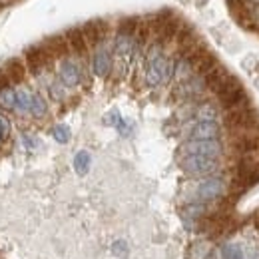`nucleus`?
I'll use <instances>...</instances> for the list:
<instances>
[{"label": "nucleus", "mask_w": 259, "mask_h": 259, "mask_svg": "<svg viewBox=\"0 0 259 259\" xmlns=\"http://www.w3.org/2000/svg\"><path fill=\"white\" fill-rule=\"evenodd\" d=\"M220 249H222V251H220V253H222V259H245L243 247H241L239 243H235V241H227Z\"/></svg>", "instance_id": "obj_14"}, {"label": "nucleus", "mask_w": 259, "mask_h": 259, "mask_svg": "<svg viewBox=\"0 0 259 259\" xmlns=\"http://www.w3.org/2000/svg\"><path fill=\"white\" fill-rule=\"evenodd\" d=\"M134 46H136V34L124 32V30H118L114 36V44H112V50L118 58H128L134 54Z\"/></svg>", "instance_id": "obj_8"}, {"label": "nucleus", "mask_w": 259, "mask_h": 259, "mask_svg": "<svg viewBox=\"0 0 259 259\" xmlns=\"http://www.w3.org/2000/svg\"><path fill=\"white\" fill-rule=\"evenodd\" d=\"M180 167L192 176V178H211L222 169L220 160H211V158H201V156H184L180 160Z\"/></svg>", "instance_id": "obj_3"}, {"label": "nucleus", "mask_w": 259, "mask_h": 259, "mask_svg": "<svg viewBox=\"0 0 259 259\" xmlns=\"http://www.w3.org/2000/svg\"><path fill=\"white\" fill-rule=\"evenodd\" d=\"M120 120H122V116H120V112H116V110H112L110 114L104 116V124H106V126H114V128H116V126L120 124Z\"/></svg>", "instance_id": "obj_20"}, {"label": "nucleus", "mask_w": 259, "mask_h": 259, "mask_svg": "<svg viewBox=\"0 0 259 259\" xmlns=\"http://www.w3.org/2000/svg\"><path fill=\"white\" fill-rule=\"evenodd\" d=\"M194 122H218L220 120V106L213 102H201L192 112Z\"/></svg>", "instance_id": "obj_10"}, {"label": "nucleus", "mask_w": 259, "mask_h": 259, "mask_svg": "<svg viewBox=\"0 0 259 259\" xmlns=\"http://www.w3.org/2000/svg\"><path fill=\"white\" fill-rule=\"evenodd\" d=\"M6 86H10V80H8L6 72H4V70H0V88H6Z\"/></svg>", "instance_id": "obj_25"}, {"label": "nucleus", "mask_w": 259, "mask_h": 259, "mask_svg": "<svg viewBox=\"0 0 259 259\" xmlns=\"http://www.w3.org/2000/svg\"><path fill=\"white\" fill-rule=\"evenodd\" d=\"M112 68H114V50L108 46V40H104L94 48L92 72L98 78H108L112 74Z\"/></svg>", "instance_id": "obj_5"}, {"label": "nucleus", "mask_w": 259, "mask_h": 259, "mask_svg": "<svg viewBox=\"0 0 259 259\" xmlns=\"http://www.w3.org/2000/svg\"><path fill=\"white\" fill-rule=\"evenodd\" d=\"M10 136V120L0 114V142H6Z\"/></svg>", "instance_id": "obj_19"}, {"label": "nucleus", "mask_w": 259, "mask_h": 259, "mask_svg": "<svg viewBox=\"0 0 259 259\" xmlns=\"http://www.w3.org/2000/svg\"><path fill=\"white\" fill-rule=\"evenodd\" d=\"M48 114V102L44 100V96L40 94V92H36L32 94V106H30V116L36 118V120H40V118H44Z\"/></svg>", "instance_id": "obj_13"}, {"label": "nucleus", "mask_w": 259, "mask_h": 259, "mask_svg": "<svg viewBox=\"0 0 259 259\" xmlns=\"http://www.w3.org/2000/svg\"><path fill=\"white\" fill-rule=\"evenodd\" d=\"M66 40H68V46H70V52H74L78 58H86L88 56V50H90V46L86 44V38H84V34H82V28H68L66 30Z\"/></svg>", "instance_id": "obj_9"}, {"label": "nucleus", "mask_w": 259, "mask_h": 259, "mask_svg": "<svg viewBox=\"0 0 259 259\" xmlns=\"http://www.w3.org/2000/svg\"><path fill=\"white\" fill-rule=\"evenodd\" d=\"M247 2H249V4H255V6L259 4V0H247Z\"/></svg>", "instance_id": "obj_26"}, {"label": "nucleus", "mask_w": 259, "mask_h": 259, "mask_svg": "<svg viewBox=\"0 0 259 259\" xmlns=\"http://www.w3.org/2000/svg\"><path fill=\"white\" fill-rule=\"evenodd\" d=\"M66 86L58 80V82H50L48 84V92H50V96H52V100L54 102H62L66 98Z\"/></svg>", "instance_id": "obj_18"}, {"label": "nucleus", "mask_w": 259, "mask_h": 259, "mask_svg": "<svg viewBox=\"0 0 259 259\" xmlns=\"http://www.w3.org/2000/svg\"><path fill=\"white\" fill-rule=\"evenodd\" d=\"M16 108V90H12V86L0 88V110L12 112Z\"/></svg>", "instance_id": "obj_15"}, {"label": "nucleus", "mask_w": 259, "mask_h": 259, "mask_svg": "<svg viewBox=\"0 0 259 259\" xmlns=\"http://www.w3.org/2000/svg\"><path fill=\"white\" fill-rule=\"evenodd\" d=\"M116 130H118L122 136H128V134H130V124L126 122V120H124V118H122V120H120V124L116 126Z\"/></svg>", "instance_id": "obj_24"}, {"label": "nucleus", "mask_w": 259, "mask_h": 259, "mask_svg": "<svg viewBox=\"0 0 259 259\" xmlns=\"http://www.w3.org/2000/svg\"><path fill=\"white\" fill-rule=\"evenodd\" d=\"M30 106H32V94L26 88H20L16 92V108H14V112L20 114V116H26V114H30Z\"/></svg>", "instance_id": "obj_12"}, {"label": "nucleus", "mask_w": 259, "mask_h": 259, "mask_svg": "<svg viewBox=\"0 0 259 259\" xmlns=\"http://www.w3.org/2000/svg\"><path fill=\"white\" fill-rule=\"evenodd\" d=\"M174 68H176V58L169 56H158L154 60H146V86L158 88L160 84H165L174 78Z\"/></svg>", "instance_id": "obj_2"}, {"label": "nucleus", "mask_w": 259, "mask_h": 259, "mask_svg": "<svg viewBox=\"0 0 259 259\" xmlns=\"http://www.w3.org/2000/svg\"><path fill=\"white\" fill-rule=\"evenodd\" d=\"M4 72H6V76H8V80H10V84H20V82H24V78H26V64H24V60L22 58H10L4 68H2Z\"/></svg>", "instance_id": "obj_11"}, {"label": "nucleus", "mask_w": 259, "mask_h": 259, "mask_svg": "<svg viewBox=\"0 0 259 259\" xmlns=\"http://www.w3.org/2000/svg\"><path fill=\"white\" fill-rule=\"evenodd\" d=\"M112 249H114V253L116 255H120V257H126L130 251H128V243L126 241H116L114 245H112Z\"/></svg>", "instance_id": "obj_22"}, {"label": "nucleus", "mask_w": 259, "mask_h": 259, "mask_svg": "<svg viewBox=\"0 0 259 259\" xmlns=\"http://www.w3.org/2000/svg\"><path fill=\"white\" fill-rule=\"evenodd\" d=\"M222 126L218 122H194L188 130V140H220Z\"/></svg>", "instance_id": "obj_7"}, {"label": "nucleus", "mask_w": 259, "mask_h": 259, "mask_svg": "<svg viewBox=\"0 0 259 259\" xmlns=\"http://www.w3.org/2000/svg\"><path fill=\"white\" fill-rule=\"evenodd\" d=\"M243 251H245V259H259V247H255V245H251Z\"/></svg>", "instance_id": "obj_23"}, {"label": "nucleus", "mask_w": 259, "mask_h": 259, "mask_svg": "<svg viewBox=\"0 0 259 259\" xmlns=\"http://www.w3.org/2000/svg\"><path fill=\"white\" fill-rule=\"evenodd\" d=\"M50 134H52V138H54L58 144H68V142H70V138H72V132H70V128L64 126V124L54 126Z\"/></svg>", "instance_id": "obj_17"}, {"label": "nucleus", "mask_w": 259, "mask_h": 259, "mask_svg": "<svg viewBox=\"0 0 259 259\" xmlns=\"http://www.w3.org/2000/svg\"><path fill=\"white\" fill-rule=\"evenodd\" d=\"M229 194V186L222 176H211V178H203L197 182L194 190V201L201 203H213V201H222Z\"/></svg>", "instance_id": "obj_1"}, {"label": "nucleus", "mask_w": 259, "mask_h": 259, "mask_svg": "<svg viewBox=\"0 0 259 259\" xmlns=\"http://www.w3.org/2000/svg\"><path fill=\"white\" fill-rule=\"evenodd\" d=\"M90 163H92V158H90V154L86 150H82V152H78L74 156V169H76L78 176H86L88 169H90Z\"/></svg>", "instance_id": "obj_16"}, {"label": "nucleus", "mask_w": 259, "mask_h": 259, "mask_svg": "<svg viewBox=\"0 0 259 259\" xmlns=\"http://www.w3.org/2000/svg\"><path fill=\"white\" fill-rule=\"evenodd\" d=\"M22 146L26 148V150H38V146H40V142L30 136V134H22Z\"/></svg>", "instance_id": "obj_21"}, {"label": "nucleus", "mask_w": 259, "mask_h": 259, "mask_svg": "<svg viewBox=\"0 0 259 259\" xmlns=\"http://www.w3.org/2000/svg\"><path fill=\"white\" fill-rule=\"evenodd\" d=\"M180 154L220 160L224 156V144L220 140H188L180 146Z\"/></svg>", "instance_id": "obj_4"}, {"label": "nucleus", "mask_w": 259, "mask_h": 259, "mask_svg": "<svg viewBox=\"0 0 259 259\" xmlns=\"http://www.w3.org/2000/svg\"><path fill=\"white\" fill-rule=\"evenodd\" d=\"M84 78V68L78 64L74 58L66 56L58 64V80L64 84L66 88H76Z\"/></svg>", "instance_id": "obj_6"}]
</instances>
